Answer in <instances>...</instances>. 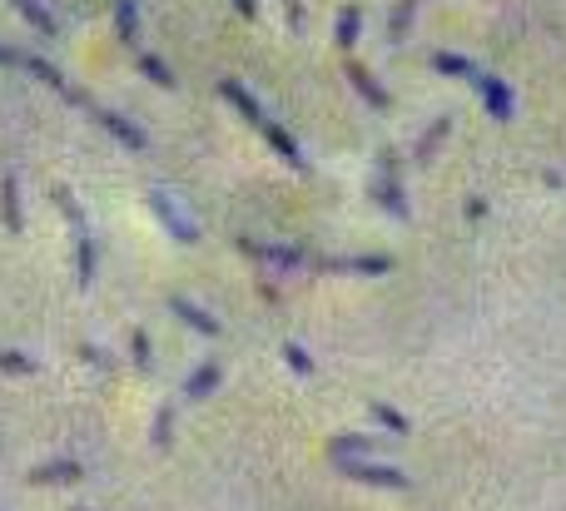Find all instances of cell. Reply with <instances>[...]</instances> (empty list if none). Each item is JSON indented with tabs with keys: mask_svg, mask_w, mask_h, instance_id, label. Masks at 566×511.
I'll return each mask as SVG.
<instances>
[{
	"mask_svg": "<svg viewBox=\"0 0 566 511\" xmlns=\"http://www.w3.org/2000/svg\"><path fill=\"white\" fill-rule=\"evenodd\" d=\"M169 313H174L184 328H194L199 338H219V333H224V328H219V318H209V313H204L194 298H184V293H174V298H169Z\"/></svg>",
	"mask_w": 566,
	"mask_h": 511,
	"instance_id": "obj_8",
	"label": "cell"
},
{
	"mask_svg": "<svg viewBox=\"0 0 566 511\" xmlns=\"http://www.w3.org/2000/svg\"><path fill=\"white\" fill-rule=\"evenodd\" d=\"M368 452H373V442L358 437V432H343V437L328 442V457H368Z\"/></svg>",
	"mask_w": 566,
	"mask_h": 511,
	"instance_id": "obj_20",
	"label": "cell"
},
{
	"mask_svg": "<svg viewBox=\"0 0 566 511\" xmlns=\"http://www.w3.org/2000/svg\"><path fill=\"white\" fill-rule=\"evenodd\" d=\"M154 447H159V452L174 447V402H164L159 417H154Z\"/></svg>",
	"mask_w": 566,
	"mask_h": 511,
	"instance_id": "obj_22",
	"label": "cell"
},
{
	"mask_svg": "<svg viewBox=\"0 0 566 511\" xmlns=\"http://www.w3.org/2000/svg\"><path fill=\"white\" fill-rule=\"evenodd\" d=\"M0 65H15V50L10 45H0Z\"/></svg>",
	"mask_w": 566,
	"mask_h": 511,
	"instance_id": "obj_31",
	"label": "cell"
},
{
	"mask_svg": "<svg viewBox=\"0 0 566 511\" xmlns=\"http://www.w3.org/2000/svg\"><path fill=\"white\" fill-rule=\"evenodd\" d=\"M149 209H154V219L169 229V239H179V244H199V224H194L189 214H179V204H174L164 189H149Z\"/></svg>",
	"mask_w": 566,
	"mask_h": 511,
	"instance_id": "obj_5",
	"label": "cell"
},
{
	"mask_svg": "<svg viewBox=\"0 0 566 511\" xmlns=\"http://www.w3.org/2000/svg\"><path fill=\"white\" fill-rule=\"evenodd\" d=\"M140 70L159 85V90H174V75H169V65H164L159 55H140Z\"/></svg>",
	"mask_w": 566,
	"mask_h": 511,
	"instance_id": "obj_24",
	"label": "cell"
},
{
	"mask_svg": "<svg viewBox=\"0 0 566 511\" xmlns=\"http://www.w3.org/2000/svg\"><path fill=\"white\" fill-rule=\"evenodd\" d=\"M130 353H135V368H140V373H154V353H149V333H144V328L130 333Z\"/></svg>",
	"mask_w": 566,
	"mask_h": 511,
	"instance_id": "obj_25",
	"label": "cell"
},
{
	"mask_svg": "<svg viewBox=\"0 0 566 511\" xmlns=\"http://www.w3.org/2000/svg\"><path fill=\"white\" fill-rule=\"evenodd\" d=\"M283 363H288L298 378H313V358H308V348H303V343H283Z\"/></svg>",
	"mask_w": 566,
	"mask_h": 511,
	"instance_id": "obj_23",
	"label": "cell"
},
{
	"mask_svg": "<svg viewBox=\"0 0 566 511\" xmlns=\"http://www.w3.org/2000/svg\"><path fill=\"white\" fill-rule=\"evenodd\" d=\"M10 5H15V10H20V15L35 25V35H55V15H50L40 0H10Z\"/></svg>",
	"mask_w": 566,
	"mask_h": 511,
	"instance_id": "obj_19",
	"label": "cell"
},
{
	"mask_svg": "<svg viewBox=\"0 0 566 511\" xmlns=\"http://www.w3.org/2000/svg\"><path fill=\"white\" fill-rule=\"evenodd\" d=\"M358 30H363V5H343V10H338V35H333V40H338L343 50H353V45H358Z\"/></svg>",
	"mask_w": 566,
	"mask_h": 511,
	"instance_id": "obj_17",
	"label": "cell"
},
{
	"mask_svg": "<svg viewBox=\"0 0 566 511\" xmlns=\"http://www.w3.org/2000/svg\"><path fill=\"white\" fill-rule=\"evenodd\" d=\"M283 15H288V30H303L308 15H303V0H283Z\"/></svg>",
	"mask_w": 566,
	"mask_h": 511,
	"instance_id": "obj_28",
	"label": "cell"
},
{
	"mask_svg": "<svg viewBox=\"0 0 566 511\" xmlns=\"http://www.w3.org/2000/svg\"><path fill=\"white\" fill-rule=\"evenodd\" d=\"M219 95H224V100H229V105H234V110H239L249 125L259 129L269 144H274V154H279L283 164H293V169H308V154L298 149V139H293V134H288L283 125H274V120L264 115V105H259V100H254V95H249L239 80H219Z\"/></svg>",
	"mask_w": 566,
	"mask_h": 511,
	"instance_id": "obj_1",
	"label": "cell"
},
{
	"mask_svg": "<svg viewBox=\"0 0 566 511\" xmlns=\"http://www.w3.org/2000/svg\"><path fill=\"white\" fill-rule=\"evenodd\" d=\"M442 134H447V120H437V125H432V129L423 134V139H418V154H413L418 164H427V159H432V149L442 144Z\"/></svg>",
	"mask_w": 566,
	"mask_h": 511,
	"instance_id": "obj_27",
	"label": "cell"
},
{
	"mask_svg": "<svg viewBox=\"0 0 566 511\" xmlns=\"http://www.w3.org/2000/svg\"><path fill=\"white\" fill-rule=\"evenodd\" d=\"M75 511H85V507H75Z\"/></svg>",
	"mask_w": 566,
	"mask_h": 511,
	"instance_id": "obj_32",
	"label": "cell"
},
{
	"mask_svg": "<svg viewBox=\"0 0 566 511\" xmlns=\"http://www.w3.org/2000/svg\"><path fill=\"white\" fill-rule=\"evenodd\" d=\"M239 254L264 268H279V273H303L308 263H318V258H308V249H283V244H259V239H239Z\"/></svg>",
	"mask_w": 566,
	"mask_h": 511,
	"instance_id": "obj_4",
	"label": "cell"
},
{
	"mask_svg": "<svg viewBox=\"0 0 566 511\" xmlns=\"http://www.w3.org/2000/svg\"><path fill=\"white\" fill-rule=\"evenodd\" d=\"M472 85L482 90V100H487L492 120H512V95H507V85H502V80H492V75H477Z\"/></svg>",
	"mask_w": 566,
	"mask_h": 511,
	"instance_id": "obj_12",
	"label": "cell"
},
{
	"mask_svg": "<svg viewBox=\"0 0 566 511\" xmlns=\"http://www.w3.org/2000/svg\"><path fill=\"white\" fill-rule=\"evenodd\" d=\"M348 85H353V90H358L373 110H388V105H393V95H388V90H383V85L363 70V65H348Z\"/></svg>",
	"mask_w": 566,
	"mask_h": 511,
	"instance_id": "obj_11",
	"label": "cell"
},
{
	"mask_svg": "<svg viewBox=\"0 0 566 511\" xmlns=\"http://www.w3.org/2000/svg\"><path fill=\"white\" fill-rule=\"evenodd\" d=\"M115 35L125 45H140V10H135V0H115Z\"/></svg>",
	"mask_w": 566,
	"mask_h": 511,
	"instance_id": "obj_16",
	"label": "cell"
},
{
	"mask_svg": "<svg viewBox=\"0 0 566 511\" xmlns=\"http://www.w3.org/2000/svg\"><path fill=\"white\" fill-rule=\"evenodd\" d=\"M15 65H20V70H30L35 80H45V85H50V90H55L60 100H70V105H80V110H90V100H85V90H75V85H70V80H65V75H60V70L50 65V60H40V55H20V50H15Z\"/></svg>",
	"mask_w": 566,
	"mask_h": 511,
	"instance_id": "obj_6",
	"label": "cell"
},
{
	"mask_svg": "<svg viewBox=\"0 0 566 511\" xmlns=\"http://www.w3.org/2000/svg\"><path fill=\"white\" fill-rule=\"evenodd\" d=\"M333 467H338V477H348V482L408 492V472H403V467H383V462H368V457H333Z\"/></svg>",
	"mask_w": 566,
	"mask_h": 511,
	"instance_id": "obj_2",
	"label": "cell"
},
{
	"mask_svg": "<svg viewBox=\"0 0 566 511\" xmlns=\"http://www.w3.org/2000/svg\"><path fill=\"white\" fill-rule=\"evenodd\" d=\"M234 10H239L244 20H254V15H259V0H234Z\"/></svg>",
	"mask_w": 566,
	"mask_h": 511,
	"instance_id": "obj_30",
	"label": "cell"
},
{
	"mask_svg": "<svg viewBox=\"0 0 566 511\" xmlns=\"http://www.w3.org/2000/svg\"><path fill=\"white\" fill-rule=\"evenodd\" d=\"M368 412H373V422H383V427H388L393 437H408V417H403L398 407H388V402H373Z\"/></svg>",
	"mask_w": 566,
	"mask_h": 511,
	"instance_id": "obj_21",
	"label": "cell"
},
{
	"mask_svg": "<svg viewBox=\"0 0 566 511\" xmlns=\"http://www.w3.org/2000/svg\"><path fill=\"white\" fill-rule=\"evenodd\" d=\"M85 358H90V363H95V368H110V358H105V353H100V348H95V343H85Z\"/></svg>",
	"mask_w": 566,
	"mask_h": 511,
	"instance_id": "obj_29",
	"label": "cell"
},
{
	"mask_svg": "<svg viewBox=\"0 0 566 511\" xmlns=\"http://www.w3.org/2000/svg\"><path fill=\"white\" fill-rule=\"evenodd\" d=\"M432 70H437V75H452V80H477V75H482L472 60H462V55H447V50H442V55H432Z\"/></svg>",
	"mask_w": 566,
	"mask_h": 511,
	"instance_id": "obj_18",
	"label": "cell"
},
{
	"mask_svg": "<svg viewBox=\"0 0 566 511\" xmlns=\"http://www.w3.org/2000/svg\"><path fill=\"white\" fill-rule=\"evenodd\" d=\"M0 368H5V373L30 378V373H35V358H25V353H15V348H0Z\"/></svg>",
	"mask_w": 566,
	"mask_h": 511,
	"instance_id": "obj_26",
	"label": "cell"
},
{
	"mask_svg": "<svg viewBox=\"0 0 566 511\" xmlns=\"http://www.w3.org/2000/svg\"><path fill=\"white\" fill-rule=\"evenodd\" d=\"M219 378H224V373H219V363H199V368L184 378V397H189V402H204V397L219 387Z\"/></svg>",
	"mask_w": 566,
	"mask_h": 511,
	"instance_id": "obj_14",
	"label": "cell"
},
{
	"mask_svg": "<svg viewBox=\"0 0 566 511\" xmlns=\"http://www.w3.org/2000/svg\"><path fill=\"white\" fill-rule=\"evenodd\" d=\"M75 278H80V288L95 283V239H90V229H75Z\"/></svg>",
	"mask_w": 566,
	"mask_h": 511,
	"instance_id": "obj_15",
	"label": "cell"
},
{
	"mask_svg": "<svg viewBox=\"0 0 566 511\" xmlns=\"http://www.w3.org/2000/svg\"><path fill=\"white\" fill-rule=\"evenodd\" d=\"M398 169H403V159H398L393 149H383V159H378V184H373V199H378V209H388V214L403 224V219H408V199H403Z\"/></svg>",
	"mask_w": 566,
	"mask_h": 511,
	"instance_id": "obj_3",
	"label": "cell"
},
{
	"mask_svg": "<svg viewBox=\"0 0 566 511\" xmlns=\"http://www.w3.org/2000/svg\"><path fill=\"white\" fill-rule=\"evenodd\" d=\"M318 268H328V273H358V278H378V273H393V258H388V254H353V258H318Z\"/></svg>",
	"mask_w": 566,
	"mask_h": 511,
	"instance_id": "obj_7",
	"label": "cell"
},
{
	"mask_svg": "<svg viewBox=\"0 0 566 511\" xmlns=\"http://www.w3.org/2000/svg\"><path fill=\"white\" fill-rule=\"evenodd\" d=\"M0 219H5L10 234H20V179L10 169L0 174Z\"/></svg>",
	"mask_w": 566,
	"mask_h": 511,
	"instance_id": "obj_13",
	"label": "cell"
},
{
	"mask_svg": "<svg viewBox=\"0 0 566 511\" xmlns=\"http://www.w3.org/2000/svg\"><path fill=\"white\" fill-rule=\"evenodd\" d=\"M85 472H80V462H70V457H60V462H45V467H35L30 472V482L35 487H75Z\"/></svg>",
	"mask_w": 566,
	"mask_h": 511,
	"instance_id": "obj_10",
	"label": "cell"
},
{
	"mask_svg": "<svg viewBox=\"0 0 566 511\" xmlns=\"http://www.w3.org/2000/svg\"><path fill=\"white\" fill-rule=\"evenodd\" d=\"M90 115H95V125L110 129V139H120L125 149H149V134L140 125H130L125 115H115V110H100V105H90Z\"/></svg>",
	"mask_w": 566,
	"mask_h": 511,
	"instance_id": "obj_9",
	"label": "cell"
}]
</instances>
